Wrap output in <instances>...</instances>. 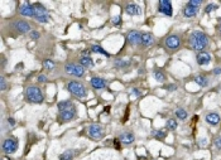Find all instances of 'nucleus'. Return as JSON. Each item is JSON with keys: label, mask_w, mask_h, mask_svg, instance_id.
I'll return each mask as SVG.
<instances>
[{"label": "nucleus", "mask_w": 221, "mask_h": 160, "mask_svg": "<svg viewBox=\"0 0 221 160\" xmlns=\"http://www.w3.org/2000/svg\"><path fill=\"white\" fill-rule=\"evenodd\" d=\"M166 131H163V130H157V131H154V138L158 139V140H163V139H166Z\"/></svg>", "instance_id": "obj_30"}, {"label": "nucleus", "mask_w": 221, "mask_h": 160, "mask_svg": "<svg viewBox=\"0 0 221 160\" xmlns=\"http://www.w3.org/2000/svg\"><path fill=\"white\" fill-rule=\"evenodd\" d=\"M140 43L144 47H150L154 44V37L150 34V33H144L142 34V40H140Z\"/></svg>", "instance_id": "obj_19"}, {"label": "nucleus", "mask_w": 221, "mask_h": 160, "mask_svg": "<svg viewBox=\"0 0 221 160\" xmlns=\"http://www.w3.org/2000/svg\"><path fill=\"white\" fill-rule=\"evenodd\" d=\"M13 28L17 32H19L20 34H24V33H30V25L28 24L24 20H15L13 23Z\"/></svg>", "instance_id": "obj_10"}, {"label": "nucleus", "mask_w": 221, "mask_h": 160, "mask_svg": "<svg viewBox=\"0 0 221 160\" xmlns=\"http://www.w3.org/2000/svg\"><path fill=\"white\" fill-rule=\"evenodd\" d=\"M29 37H30L32 39H34V40H36V39H38V38H39V33H38V32H36V30H32V32L29 33Z\"/></svg>", "instance_id": "obj_36"}, {"label": "nucleus", "mask_w": 221, "mask_h": 160, "mask_svg": "<svg viewBox=\"0 0 221 160\" xmlns=\"http://www.w3.org/2000/svg\"><path fill=\"white\" fill-rule=\"evenodd\" d=\"M119 140H120L124 145H130V144L134 143L135 136H134V134H131V133H123V134H120Z\"/></svg>", "instance_id": "obj_18"}, {"label": "nucleus", "mask_w": 221, "mask_h": 160, "mask_svg": "<svg viewBox=\"0 0 221 160\" xmlns=\"http://www.w3.org/2000/svg\"><path fill=\"white\" fill-rule=\"evenodd\" d=\"M190 44L193 50L204 52V49L209 45V37L201 30H195L190 35Z\"/></svg>", "instance_id": "obj_1"}, {"label": "nucleus", "mask_w": 221, "mask_h": 160, "mask_svg": "<svg viewBox=\"0 0 221 160\" xmlns=\"http://www.w3.org/2000/svg\"><path fill=\"white\" fill-rule=\"evenodd\" d=\"M176 88H177L176 84H169V86H167V90H168V91H175Z\"/></svg>", "instance_id": "obj_40"}, {"label": "nucleus", "mask_w": 221, "mask_h": 160, "mask_svg": "<svg viewBox=\"0 0 221 160\" xmlns=\"http://www.w3.org/2000/svg\"><path fill=\"white\" fill-rule=\"evenodd\" d=\"M19 13L22 15L24 17H34V6H33V4H29V3H24L23 5L19 8Z\"/></svg>", "instance_id": "obj_13"}, {"label": "nucleus", "mask_w": 221, "mask_h": 160, "mask_svg": "<svg viewBox=\"0 0 221 160\" xmlns=\"http://www.w3.org/2000/svg\"><path fill=\"white\" fill-rule=\"evenodd\" d=\"M133 93H134L135 96H140V95H142V92H140L139 90H137V88H133Z\"/></svg>", "instance_id": "obj_41"}, {"label": "nucleus", "mask_w": 221, "mask_h": 160, "mask_svg": "<svg viewBox=\"0 0 221 160\" xmlns=\"http://www.w3.org/2000/svg\"><path fill=\"white\" fill-rule=\"evenodd\" d=\"M18 149V140L14 138H9L3 143V151L5 154H13Z\"/></svg>", "instance_id": "obj_8"}, {"label": "nucleus", "mask_w": 221, "mask_h": 160, "mask_svg": "<svg viewBox=\"0 0 221 160\" xmlns=\"http://www.w3.org/2000/svg\"><path fill=\"white\" fill-rule=\"evenodd\" d=\"M205 120H206V122H207L209 125L216 126V125H219V122H220V115L216 114V112H210V114L206 115Z\"/></svg>", "instance_id": "obj_17"}, {"label": "nucleus", "mask_w": 221, "mask_h": 160, "mask_svg": "<svg viewBox=\"0 0 221 160\" xmlns=\"http://www.w3.org/2000/svg\"><path fill=\"white\" fill-rule=\"evenodd\" d=\"M75 116H76V107H71V109L66 110V111H62L59 112V119L62 122H67V121H71L75 119Z\"/></svg>", "instance_id": "obj_11"}, {"label": "nucleus", "mask_w": 221, "mask_h": 160, "mask_svg": "<svg viewBox=\"0 0 221 160\" xmlns=\"http://www.w3.org/2000/svg\"><path fill=\"white\" fill-rule=\"evenodd\" d=\"M219 8V5H217V4H214V3H211V4H209V5L207 6H206L205 8V13H211V12H214V10H216V9H217Z\"/></svg>", "instance_id": "obj_32"}, {"label": "nucleus", "mask_w": 221, "mask_h": 160, "mask_svg": "<svg viewBox=\"0 0 221 160\" xmlns=\"http://www.w3.org/2000/svg\"><path fill=\"white\" fill-rule=\"evenodd\" d=\"M0 88H1V91H4L7 88V82H5V78L1 77V79H0Z\"/></svg>", "instance_id": "obj_37"}, {"label": "nucleus", "mask_w": 221, "mask_h": 160, "mask_svg": "<svg viewBox=\"0 0 221 160\" xmlns=\"http://www.w3.org/2000/svg\"><path fill=\"white\" fill-rule=\"evenodd\" d=\"M214 144H215L216 149L221 151V136H219V138H216V139H215V143H214Z\"/></svg>", "instance_id": "obj_35"}, {"label": "nucleus", "mask_w": 221, "mask_h": 160, "mask_svg": "<svg viewBox=\"0 0 221 160\" xmlns=\"http://www.w3.org/2000/svg\"><path fill=\"white\" fill-rule=\"evenodd\" d=\"M8 124L10 125V126H14V125H15V121H14V119H12V117H10V119H8Z\"/></svg>", "instance_id": "obj_42"}, {"label": "nucleus", "mask_w": 221, "mask_h": 160, "mask_svg": "<svg viewBox=\"0 0 221 160\" xmlns=\"http://www.w3.org/2000/svg\"><path fill=\"white\" fill-rule=\"evenodd\" d=\"M129 64H130L129 61H124V59H116L115 61V67H117V68H125V67H128Z\"/></svg>", "instance_id": "obj_28"}, {"label": "nucleus", "mask_w": 221, "mask_h": 160, "mask_svg": "<svg viewBox=\"0 0 221 160\" xmlns=\"http://www.w3.org/2000/svg\"><path fill=\"white\" fill-rule=\"evenodd\" d=\"M176 116H177V119H180V120H186L187 119V112L186 110H183V109H178L176 111Z\"/></svg>", "instance_id": "obj_29"}, {"label": "nucleus", "mask_w": 221, "mask_h": 160, "mask_svg": "<svg viewBox=\"0 0 221 160\" xmlns=\"http://www.w3.org/2000/svg\"><path fill=\"white\" fill-rule=\"evenodd\" d=\"M80 64L82 67H93V61L90 55H83V57L80 58Z\"/></svg>", "instance_id": "obj_21"}, {"label": "nucleus", "mask_w": 221, "mask_h": 160, "mask_svg": "<svg viewBox=\"0 0 221 160\" xmlns=\"http://www.w3.org/2000/svg\"><path fill=\"white\" fill-rule=\"evenodd\" d=\"M91 86L95 88V90H102V88L106 87V81L104 78H100V77H92L91 78Z\"/></svg>", "instance_id": "obj_16"}, {"label": "nucleus", "mask_w": 221, "mask_h": 160, "mask_svg": "<svg viewBox=\"0 0 221 160\" xmlns=\"http://www.w3.org/2000/svg\"><path fill=\"white\" fill-rule=\"evenodd\" d=\"M197 12H199V9L196 8H192L190 5H186L185 8H183V15H185L186 18H193L197 15Z\"/></svg>", "instance_id": "obj_20"}, {"label": "nucleus", "mask_w": 221, "mask_h": 160, "mask_svg": "<svg viewBox=\"0 0 221 160\" xmlns=\"http://www.w3.org/2000/svg\"><path fill=\"white\" fill-rule=\"evenodd\" d=\"M57 107H58V111L62 112V111H66L68 109H71V107H73V103L71 101H59L57 103Z\"/></svg>", "instance_id": "obj_22"}, {"label": "nucleus", "mask_w": 221, "mask_h": 160, "mask_svg": "<svg viewBox=\"0 0 221 160\" xmlns=\"http://www.w3.org/2000/svg\"><path fill=\"white\" fill-rule=\"evenodd\" d=\"M201 4H202V0H191V1L187 3V5L199 9V6H201Z\"/></svg>", "instance_id": "obj_33"}, {"label": "nucleus", "mask_w": 221, "mask_h": 160, "mask_svg": "<svg viewBox=\"0 0 221 160\" xmlns=\"http://www.w3.org/2000/svg\"><path fill=\"white\" fill-rule=\"evenodd\" d=\"M33 6H34V12H36L34 18L37 20L39 23H48L49 22V14L42 4L36 3V4H33Z\"/></svg>", "instance_id": "obj_4"}, {"label": "nucleus", "mask_w": 221, "mask_h": 160, "mask_svg": "<svg viewBox=\"0 0 221 160\" xmlns=\"http://www.w3.org/2000/svg\"><path fill=\"white\" fill-rule=\"evenodd\" d=\"M153 76H154V78H156V81H158V82H164V81H166V74H164L162 71H154Z\"/></svg>", "instance_id": "obj_26"}, {"label": "nucleus", "mask_w": 221, "mask_h": 160, "mask_svg": "<svg viewBox=\"0 0 221 160\" xmlns=\"http://www.w3.org/2000/svg\"><path fill=\"white\" fill-rule=\"evenodd\" d=\"M67 90L70 91V93H72L75 97L78 98H83L87 96V90L86 87L83 86L82 83H80L77 81H71L67 84Z\"/></svg>", "instance_id": "obj_3"}, {"label": "nucleus", "mask_w": 221, "mask_h": 160, "mask_svg": "<svg viewBox=\"0 0 221 160\" xmlns=\"http://www.w3.org/2000/svg\"><path fill=\"white\" fill-rule=\"evenodd\" d=\"M214 74H216V76L221 74V67H216V68L214 69Z\"/></svg>", "instance_id": "obj_39"}, {"label": "nucleus", "mask_w": 221, "mask_h": 160, "mask_svg": "<svg viewBox=\"0 0 221 160\" xmlns=\"http://www.w3.org/2000/svg\"><path fill=\"white\" fill-rule=\"evenodd\" d=\"M125 12L128 15H140L142 14V9H140L139 5H137V4H128L125 8Z\"/></svg>", "instance_id": "obj_15"}, {"label": "nucleus", "mask_w": 221, "mask_h": 160, "mask_svg": "<svg viewBox=\"0 0 221 160\" xmlns=\"http://www.w3.org/2000/svg\"><path fill=\"white\" fill-rule=\"evenodd\" d=\"M158 12L164 14L167 17H172L173 15V6L172 3L169 0H161L158 3Z\"/></svg>", "instance_id": "obj_9"}, {"label": "nucleus", "mask_w": 221, "mask_h": 160, "mask_svg": "<svg viewBox=\"0 0 221 160\" xmlns=\"http://www.w3.org/2000/svg\"><path fill=\"white\" fill-rule=\"evenodd\" d=\"M164 45H166V48L169 50H177L181 45V38L177 34L168 35L166 40H164Z\"/></svg>", "instance_id": "obj_6"}, {"label": "nucleus", "mask_w": 221, "mask_h": 160, "mask_svg": "<svg viewBox=\"0 0 221 160\" xmlns=\"http://www.w3.org/2000/svg\"><path fill=\"white\" fill-rule=\"evenodd\" d=\"M43 67L46 69H53L54 68V63H53V61H51V59H46L44 62H43Z\"/></svg>", "instance_id": "obj_31"}, {"label": "nucleus", "mask_w": 221, "mask_h": 160, "mask_svg": "<svg viewBox=\"0 0 221 160\" xmlns=\"http://www.w3.org/2000/svg\"><path fill=\"white\" fill-rule=\"evenodd\" d=\"M126 39H128V42L131 45H137L140 43V40H142V34H140L138 30H131L128 33Z\"/></svg>", "instance_id": "obj_12"}, {"label": "nucleus", "mask_w": 221, "mask_h": 160, "mask_svg": "<svg viewBox=\"0 0 221 160\" xmlns=\"http://www.w3.org/2000/svg\"><path fill=\"white\" fill-rule=\"evenodd\" d=\"M25 98L32 103H42L44 100V96L39 87L29 86L25 90Z\"/></svg>", "instance_id": "obj_2"}, {"label": "nucleus", "mask_w": 221, "mask_h": 160, "mask_svg": "<svg viewBox=\"0 0 221 160\" xmlns=\"http://www.w3.org/2000/svg\"><path fill=\"white\" fill-rule=\"evenodd\" d=\"M66 73L72 74L75 77H82L85 74V68L81 64H75V63H67L64 66Z\"/></svg>", "instance_id": "obj_5"}, {"label": "nucleus", "mask_w": 221, "mask_h": 160, "mask_svg": "<svg viewBox=\"0 0 221 160\" xmlns=\"http://www.w3.org/2000/svg\"><path fill=\"white\" fill-rule=\"evenodd\" d=\"M166 128H167L168 130H171V131L176 130V129H177V121H176L175 119H169V120H167V122H166Z\"/></svg>", "instance_id": "obj_27"}, {"label": "nucleus", "mask_w": 221, "mask_h": 160, "mask_svg": "<svg viewBox=\"0 0 221 160\" xmlns=\"http://www.w3.org/2000/svg\"><path fill=\"white\" fill-rule=\"evenodd\" d=\"M196 61L200 66H206L211 62V55L207 52H200V53H197V55H196Z\"/></svg>", "instance_id": "obj_14"}, {"label": "nucleus", "mask_w": 221, "mask_h": 160, "mask_svg": "<svg viewBox=\"0 0 221 160\" xmlns=\"http://www.w3.org/2000/svg\"><path fill=\"white\" fill-rule=\"evenodd\" d=\"M59 160H73V151L72 150H67L59 155Z\"/></svg>", "instance_id": "obj_25"}, {"label": "nucleus", "mask_w": 221, "mask_h": 160, "mask_svg": "<svg viewBox=\"0 0 221 160\" xmlns=\"http://www.w3.org/2000/svg\"><path fill=\"white\" fill-rule=\"evenodd\" d=\"M87 133H88V135H90L92 139H95V140H100L101 138H104V135H105L102 126L97 125V124H92V125L88 126Z\"/></svg>", "instance_id": "obj_7"}, {"label": "nucleus", "mask_w": 221, "mask_h": 160, "mask_svg": "<svg viewBox=\"0 0 221 160\" xmlns=\"http://www.w3.org/2000/svg\"><path fill=\"white\" fill-rule=\"evenodd\" d=\"M91 52H93V53H100V54H104V55H109V53L102 48V47L100 45H97V44H93L91 47Z\"/></svg>", "instance_id": "obj_24"}, {"label": "nucleus", "mask_w": 221, "mask_h": 160, "mask_svg": "<svg viewBox=\"0 0 221 160\" xmlns=\"http://www.w3.org/2000/svg\"><path fill=\"white\" fill-rule=\"evenodd\" d=\"M112 24H114V25H120L121 24V17L116 15V17L112 18Z\"/></svg>", "instance_id": "obj_34"}, {"label": "nucleus", "mask_w": 221, "mask_h": 160, "mask_svg": "<svg viewBox=\"0 0 221 160\" xmlns=\"http://www.w3.org/2000/svg\"><path fill=\"white\" fill-rule=\"evenodd\" d=\"M38 82H47V77L44 74H41V76H38Z\"/></svg>", "instance_id": "obj_38"}, {"label": "nucleus", "mask_w": 221, "mask_h": 160, "mask_svg": "<svg viewBox=\"0 0 221 160\" xmlns=\"http://www.w3.org/2000/svg\"><path fill=\"white\" fill-rule=\"evenodd\" d=\"M219 28H220V32H221V23H220V25H219Z\"/></svg>", "instance_id": "obj_43"}, {"label": "nucleus", "mask_w": 221, "mask_h": 160, "mask_svg": "<svg viewBox=\"0 0 221 160\" xmlns=\"http://www.w3.org/2000/svg\"><path fill=\"white\" fill-rule=\"evenodd\" d=\"M193 81L199 84V86H201V87H206L209 84V79L206 78L205 76H201V74H199V76H196L195 77V79Z\"/></svg>", "instance_id": "obj_23"}]
</instances>
